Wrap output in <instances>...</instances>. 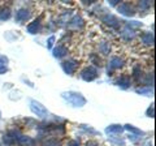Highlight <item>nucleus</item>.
I'll return each mask as SVG.
<instances>
[{"instance_id":"nucleus-1","label":"nucleus","mask_w":156,"mask_h":146,"mask_svg":"<svg viewBox=\"0 0 156 146\" xmlns=\"http://www.w3.org/2000/svg\"><path fill=\"white\" fill-rule=\"evenodd\" d=\"M62 98H64L68 103L74 106V107H82L86 104V99L85 97L80 94V93H76V91H68V93H62Z\"/></svg>"},{"instance_id":"nucleus-2","label":"nucleus","mask_w":156,"mask_h":146,"mask_svg":"<svg viewBox=\"0 0 156 146\" xmlns=\"http://www.w3.org/2000/svg\"><path fill=\"white\" fill-rule=\"evenodd\" d=\"M30 108L37 116H39V118H47L48 116L47 108L43 104L39 103V102H37V100H30Z\"/></svg>"},{"instance_id":"nucleus-3","label":"nucleus","mask_w":156,"mask_h":146,"mask_svg":"<svg viewBox=\"0 0 156 146\" xmlns=\"http://www.w3.org/2000/svg\"><path fill=\"white\" fill-rule=\"evenodd\" d=\"M96 76H98V71L94 67H89L82 71V78L85 81H92L94 78H96Z\"/></svg>"},{"instance_id":"nucleus-4","label":"nucleus","mask_w":156,"mask_h":146,"mask_svg":"<svg viewBox=\"0 0 156 146\" xmlns=\"http://www.w3.org/2000/svg\"><path fill=\"white\" fill-rule=\"evenodd\" d=\"M119 11L121 14H125V16H133L134 14V9L130 7L129 3H122L119 5Z\"/></svg>"},{"instance_id":"nucleus-5","label":"nucleus","mask_w":156,"mask_h":146,"mask_svg":"<svg viewBox=\"0 0 156 146\" xmlns=\"http://www.w3.org/2000/svg\"><path fill=\"white\" fill-rule=\"evenodd\" d=\"M29 17H30V12H29L27 9H20L18 12H16V16H14V18H16L17 22L26 21Z\"/></svg>"},{"instance_id":"nucleus-6","label":"nucleus","mask_w":156,"mask_h":146,"mask_svg":"<svg viewBox=\"0 0 156 146\" xmlns=\"http://www.w3.org/2000/svg\"><path fill=\"white\" fill-rule=\"evenodd\" d=\"M62 68H64L65 73H68V75H73L77 68V63L74 60H69V61H65L62 63Z\"/></svg>"},{"instance_id":"nucleus-7","label":"nucleus","mask_w":156,"mask_h":146,"mask_svg":"<svg viewBox=\"0 0 156 146\" xmlns=\"http://www.w3.org/2000/svg\"><path fill=\"white\" fill-rule=\"evenodd\" d=\"M39 30H41V18H38V20H35L27 26V31L30 34H37Z\"/></svg>"},{"instance_id":"nucleus-8","label":"nucleus","mask_w":156,"mask_h":146,"mask_svg":"<svg viewBox=\"0 0 156 146\" xmlns=\"http://www.w3.org/2000/svg\"><path fill=\"white\" fill-rule=\"evenodd\" d=\"M103 21L107 24V25H111V26H113V27L119 26V20H117L115 16H112V14H107V16L103 18Z\"/></svg>"},{"instance_id":"nucleus-9","label":"nucleus","mask_w":156,"mask_h":146,"mask_svg":"<svg viewBox=\"0 0 156 146\" xmlns=\"http://www.w3.org/2000/svg\"><path fill=\"white\" fill-rule=\"evenodd\" d=\"M66 53H68V50L64 46H61V45L57 46L55 50H53V56H55V57H62V56H65Z\"/></svg>"},{"instance_id":"nucleus-10","label":"nucleus","mask_w":156,"mask_h":146,"mask_svg":"<svg viewBox=\"0 0 156 146\" xmlns=\"http://www.w3.org/2000/svg\"><path fill=\"white\" fill-rule=\"evenodd\" d=\"M122 63H124L122 59H120V57H117V56H113L109 61V67L112 68V69H117V68L122 67Z\"/></svg>"},{"instance_id":"nucleus-11","label":"nucleus","mask_w":156,"mask_h":146,"mask_svg":"<svg viewBox=\"0 0 156 146\" xmlns=\"http://www.w3.org/2000/svg\"><path fill=\"white\" fill-rule=\"evenodd\" d=\"M117 85H119L120 87H122V89H126V87L130 86V78L128 76H122L119 81H117Z\"/></svg>"},{"instance_id":"nucleus-12","label":"nucleus","mask_w":156,"mask_h":146,"mask_svg":"<svg viewBox=\"0 0 156 146\" xmlns=\"http://www.w3.org/2000/svg\"><path fill=\"white\" fill-rule=\"evenodd\" d=\"M142 41L143 43H146V45H152L154 43V35L152 33H146L142 35Z\"/></svg>"},{"instance_id":"nucleus-13","label":"nucleus","mask_w":156,"mask_h":146,"mask_svg":"<svg viewBox=\"0 0 156 146\" xmlns=\"http://www.w3.org/2000/svg\"><path fill=\"white\" fill-rule=\"evenodd\" d=\"M122 126L121 125H109L108 128H107V132L108 133H120V132H122Z\"/></svg>"},{"instance_id":"nucleus-14","label":"nucleus","mask_w":156,"mask_h":146,"mask_svg":"<svg viewBox=\"0 0 156 146\" xmlns=\"http://www.w3.org/2000/svg\"><path fill=\"white\" fill-rule=\"evenodd\" d=\"M69 25H70V26H76V27H77V26H82V25H83V20H82L80 16H76V17L70 21Z\"/></svg>"},{"instance_id":"nucleus-15","label":"nucleus","mask_w":156,"mask_h":146,"mask_svg":"<svg viewBox=\"0 0 156 146\" xmlns=\"http://www.w3.org/2000/svg\"><path fill=\"white\" fill-rule=\"evenodd\" d=\"M9 16H11V12H9V9L8 8H4L2 9V12H0V20H8Z\"/></svg>"},{"instance_id":"nucleus-16","label":"nucleus","mask_w":156,"mask_h":146,"mask_svg":"<svg viewBox=\"0 0 156 146\" xmlns=\"http://www.w3.org/2000/svg\"><path fill=\"white\" fill-rule=\"evenodd\" d=\"M100 51L103 52V53H108L109 52V46L107 45V43H101V46H100Z\"/></svg>"},{"instance_id":"nucleus-17","label":"nucleus","mask_w":156,"mask_h":146,"mask_svg":"<svg viewBox=\"0 0 156 146\" xmlns=\"http://www.w3.org/2000/svg\"><path fill=\"white\" fill-rule=\"evenodd\" d=\"M126 129L128 130H131V132H134V133H138V134H142V132H140L139 129H136V128H134L133 125H126Z\"/></svg>"},{"instance_id":"nucleus-18","label":"nucleus","mask_w":156,"mask_h":146,"mask_svg":"<svg viewBox=\"0 0 156 146\" xmlns=\"http://www.w3.org/2000/svg\"><path fill=\"white\" fill-rule=\"evenodd\" d=\"M139 73H140V68H139V67H135L134 71H133V75H134V77H135L136 80L139 78Z\"/></svg>"},{"instance_id":"nucleus-19","label":"nucleus","mask_w":156,"mask_h":146,"mask_svg":"<svg viewBox=\"0 0 156 146\" xmlns=\"http://www.w3.org/2000/svg\"><path fill=\"white\" fill-rule=\"evenodd\" d=\"M66 146H80V141H77V140H72L68 142Z\"/></svg>"},{"instance_id":"nucleus-20","label":"nucleus","mask_w":156,"mask_h":146,"mask_svg":"<svg viewBox=\"0 0 156 146\" xmlns=\"http://www.w3.org/2000/svg\"><path fill=\"white\" fill-rule=\"evenodd\" d=\"M5 63H8V59H7V57L5 56H3V55H0V65H4V67H5Z\"/></svg>"},{"instance_id":"nucleus-21","label":"nucleus","mask_w":156,"mask_h":146,"mask_svg":"<svg viewBox=\"0 0 156 146\" xmlns=\"http://www.w3.org/2000/svg\"><path fill=\"white\" fill-rule=\"evenodd\" d=\"M53 42H55V37H51L50 39H48V45H47V47H48V48H51L52 45H53Z\"/></svg>"},{"instance_id":"nucleus-22","label":"nucleus","mask_w":156,"mask_h":146,"mask_svg":"<svg viewBox=\"0 0 156 146\" xmlns=\"http://www.w3.org/2000/svg\"><path fill=\"white\" fill-rule=\"evenodd\" d=\"M147 115H148V116H151V118L154 116V106H151L150 108L147 110Z\"/></svg>"},{"instance_id":"nucleus-23","label":"nucleus","mask_w":156,"mask_h":146,"mask_svg":"<svg viewBox=\"0 0 156 146\" xmlns=\"http://www.w3.org/2000/svg\"><path fill=\"white\" fill-rule=\"evenodd\" d=\"M139 5L146 9V8H148V7H150V3H148V2H142V3L139 4Z\"/></svg>"},{"instance_id":"nucleus-24","label":"nucleus","mask_w":156,"mask_h":146,"mask_svg":"<svg viewBox=\"0 0 156 146\" xmlns=\"http://www.w3.org/2000/svg\"><path fill=\"white\" fill-rule=\"evenodd\" d=\"M7 72V67H0V75L2 73H5Z\"/></svg>"},{"instance_id":"nucleus-25","label":"nucleus","mask_w":156,"mask_h":146,"mask_svg":"<svg viewBox=\"0 0 156 146\" xmlns=\"http://www.w3.org/2000/svg\"><path fill=\"white\" fill-rule=\"evenodd\" d=\"M117 4V0H113V2H111V5H116Z\"/></svg>"}]
</instances>
